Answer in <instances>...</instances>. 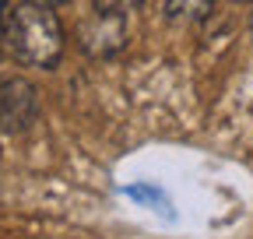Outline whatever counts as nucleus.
Masks as SVG:
<instances>
[{"label": "nucleus", "instance_id": "f257e3e1", "mask_svg": "<svg viewBox=\"0 0 253 239\" xmlns=\"http://www.w3.org/2000/svg\"><path fill=\"white\" fill-rule=\"evenodd\" d=\"M0 36H4L7 49L28 67L53 71L63 56V25L53 14V7H39L25 0V4L11 7V18Z\"/></svg>", "mask_w": 253, "mask_h": 239}, {"label": "nucleus", "instance_id": "f03ea898", "mask_svg": "<svg viewBox=\"0 0 253 239\" xmlns=\"http://www.w3.org/2000/svg\"><path fill=\"white\" fill-rule=\"evenodd\" d=\"M39 120V88L28 78H0V134H25Z\"/></svg>", "mask_w": 253, "mask_h": 239}, {"label": "nucleus", "instance_id": "7ed1b4c3", "mask_svg": "<svg viewBox=\"0 0 253 239\" xmlns=\"http://www.w3.org/2000/svg\"><path fill=\"white\" fill-rule=\"evenodd\" d=\"M126 42V28L123 18H109V14H95L91 25H81V49L91 56H113L120 53Z\"/></svg>", "mask_w": 253, "mask_h": 239}, {"label": "nucleus", "instance_id": "20e7f679", "mask_svg": "<svg viewBox=\"0 0 253 239\" xmlns=\"http://www.w3.org/2000/svg\"><path fill=\"white\" fill-rule=\"evenodd\" d=\"M218 0H166L169 21H208Z\"/></svg>", "mask_w": 253, "mask_h": 239}, {"label": "nucleus", "instance_id": "39448f33", "mask_svg": "<svg viewBox=\"0 0 253 239\" xmlns=\"http://www.w3.org/2000/svg\"><path fill=\"white\" fill-rule=\"evenodd\" d=\"M148 0H91L95 14H109V18H126L134 14L137 7H144Z\"/></svg>", "mask_w": 253, "mask_h": 239}, {"label": "nucleus", "instance_id": "423d86ee", "mask_svg": "<svg viewBox=\"0 0 253 239\" xmlns=\"http://www.w3.org/2000/svg\"><path fill=\"white\" fill-rule=\"evenodd\" d=\"M7 18H11V4H7V0H0V32H4Z\"/></svg>", "mask_w": 253, "mask_h": 239}, {"label": "nucleus", "instance_id": "0eeeda50", "mask_svg": "<svg viewBox=\"0 0 253 239\" xmlns=\"http://www.w3.org/2000/svg\"><path fill=\"white\" fill-rule=\"evenodd\" d=\"M28 4H39V7H60V4H71V0H28Z\"/></svg>", "mask_w": 253, "mask_h": 239}, {"label": "nucleus", "instance_id": "6e6552de", "mask_svg": "<svg viewBox=\"0 0 253 239\" xmlns=\"http://www.w3.org/2000/svg\"><path fill=\"white\" fill-rule=\"evenodd\" d=\"M236 4H250V0H236Z\"/></svg>", "mask_w": 253, "mask_h": 239}]
</instances>
